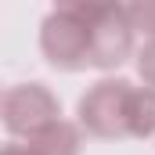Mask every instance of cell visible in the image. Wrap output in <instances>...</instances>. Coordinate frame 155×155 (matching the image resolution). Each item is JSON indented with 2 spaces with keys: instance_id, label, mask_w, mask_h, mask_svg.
Listing matches in <instances>:
<instances>
[{
  "instance_id": "6da1fadb",
  "label": "cell",
  "mask_w": 155,
  "mask_h": 155,
  "mask_svg": "<svg viewBox=\"0 0 155 155\" xmlns=\"http://www.w3.org/2000/svg\"><path fill=\"white\" fill-rule=\"evenodd\" d=\"M94 4H58L40 29V47L54 69L76 72L90 65L94 54Z\"/></svg>"
},
{
  "instance_id": "7a4b0ae2",
  "label": "cell",
  "mask_w": 155,
  "mask_h": 155,
  "mask_svg": "<svg viewBox=\"0 0 155 155\" xmlns=\"http://www.w3.org/2000/svg\"><path fill=\"white\" fill-rule=\"evenodd\" d=\"M134 94H137V87L126 79H101L79 101V123L94 137H130Z\"/></svg>"
},
{
  "instance_id": "3957f363",
  "label": "cell",
  "mask_w": 155,
  "mask_h": 155,
  "mask_svg": "<svg viewBox=\"0 0 155 155\" xmlns=\"http://www.w3.org/2000/svg\"><path fill=\"white\" fill-rule=\"evenodd\" d=\"M4 123L11 134H25L33 141L58 123V101L43 83H18L4 94Z\"/></svg>"
},
{
  "instance_id": "277c9868",
  "label": "cell",
  "mask_w": 155,
  "mask_h": 155,
  "mask_svg": "<svg viewBox=\"0 0 155 155\" xmlns=\"http://www.w3.org/2000/svg\"><path fill=\"white\" fill-rule=\"evenodd\" d=\"M29 148L36 155H79V134H76V126L58 119L54 126H47L43 134H36L29 141Z\"/></svg>"
},
{
  "instance_id": "5b68a950",
  "label": "cell",
  "mask_w": 155,
  "mask_h": 155,
  "mask_svg": "<svg viewBox=\"0 0 155 155\" xmlns=\"http://www.w3.org/2000/svg\"><path fill=\"white\" fill-rule=\"evenodd\" d=\"M126 15H130V25L134 29H141V33H148V40L155 36V4H134V7H126Z\"/></svg>"
},
{
  "instance_id": "8992f818",
  "label": "cell",
  "mask_w": 155,
  "mask_h": 155,
  "mask_svg": "<svg viewBox=\"0 0 155 155\" xmlns=\"http://www.w3.org/2000/svg\"><path fill=\"white\" fill-rule=\"evenodd\" d=\"M137 69H141V76H144V83L155 90V36L137 51Z\"/></svg>"
},
{
  "instance_id": "52a82bcc",
  "label": "cell",
  "mask_w": 155,
  "mask_h": 155,
  "mask_svg": "<svg viewBox=\"0 0 155 155\" xmlns=\"http://www.w3.org/2000/svg\"><path fill=\"white\" fill-rule=\"evenodd\" d=\"M4 155H36V152H33L29 144H7V148H4Z\"/></svg>"
}]
</instances>
